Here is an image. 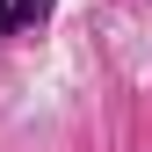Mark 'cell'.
<instances>
[{"label": "cell", "mask_w": 152, "mask_h": 152, "mask_svg": "<svg viewBox=\"0 0 152 152\" xmlns=\"http://www.w3.org/2000/svg\"><path fill=\"white\" fill-rule=\"evenodd\" d=\"M44 7H51V0H22V15H44Z\"/></svg>", "instance_id": "6da1fadb"}]
</instances>
